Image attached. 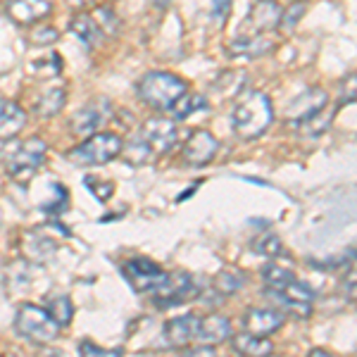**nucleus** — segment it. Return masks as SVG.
Masks as SVG:
<instances>
[{
    "mask_svg": "<svg viewBox=\"0 0 357 357\" xmlns=\"http://www.w3.org/2000/svg\"><path fill=\"white\" fill-rule=\"evenodd\" d=\"M79 355L82 357H124L122 348H100V345L84 341L79 345Z\"/></svg>",
    "mask_w": 357,
    "mask_h": 357,
    "instance_id": "c756f323",
    "label": "nucleus"
},
{
    "mask_svg": "<svg viewBox=\"0 0 357 357\" xmlns=\"http://www.w3.org/2000/svg\"><path fill=\"white\" fill-rule=\"evenodd\" d=\"M231 13V0H212V15L217 22H224Z\"/></svg>",
    "mask_w": 357,
    "mask_h": 357,
    "instance_id": "f704fd0d",
    "label": "nucleus"
},
{
    "mask_svg": "<svg viewBox=\"0 0 357 357\" xmlns=\"http://www.w3.org/2000/svg\"><path fill=\"white\" fill-rule=\"evenodd\" d=\"M207 107V102H205V98L203 96H181L178 100L174 102V107H172V114H174L176 119H183V117H188V114H193V112H198V110H205Z\"/></svg>",
    "mask_w": 357,
    "mask_h": 357,
    "instance_id": "cd10ccee",
    "label": "nucleus"
},
{
    "mask_svg": "<svg viewBox=\"0 0 357 357\" xmlns=\"http://www.w3.org/2000/svg\"><path fill=\"white\" fill-rule=\"evenodd\" d=\"M55 241L48 238V236H38V234H26L24 241H22V250H24V257L33 262H45L53 257L55 252Z\"/></svg>",
    "mask_w": 357,
    "mask_h": 357,
    "instance_id": "aec40b11",
    "label": "nucleus"
},
{
    "mask_svg": "<svg viewBox=\"0 0 357 357\" xmlns=\"http://www.w3.org/2000/svg\"><path fill=\"white\" fill-rule=\"evenodd\" d=\"M5 13L17 26H31L53 13V5L50 0H10L5 5Z\"/></svg>",
    "mask_w": 357,
    "mask_h": 357,
    "instance_id": "ddd939ff",
    "label": "nucleus"
},
{
    "mask_svg": "<svg viewBox=\"0 0 357 357\" xmlns=\"http://www.w3.org/2000/svg\"><path fill=\"white\" fill-rule=\"evenodd\" d=\"M305 10H307V5L303 3V0H298V3H293L286 13H281V22H279V26H284V29H289V31H293V29L298 26V22L303 20V15H305Z\"/></svg>",
    "mask_w": 357,
    "mask_h": 357,
    "instance_id": "7c9ffc66",
    "label": "nucleus"
},
{
    "mask_svg": "<svg viewBox=\"0 0 357 357\" xmlns=\"http://www.w3.org/2000/svg\"><path fill=\"white\" fill-rule=\"evenodd\" d=\"M274 45L267 41V38L262 36H243L238 38V41H231V48H229V53L234 57H260L264 53H269Z\"/></svg>",
    "mask_w": 357,
    "mask_h": 357,
    "instance_id": "4be33fe9",
    "label": "nucleus"
},
{
    "mask_svg": "<svg viewBox=\"0 0 357 357\" xmlns=\"http://www.w3.org/2000/svg\"><path fill=\"white\" fill-rule=\"evenodd\" d=\"M217 151H220V141L215 138V134L198 129L183 143V160L188 167H205L215 160Z\"/></svg>",
    "mask_w": 357,
    "mask_h": 357,
    "instance_id": "9b49d317",
    "label": "nucleus"
},
{
    "mask_svg": "<svg viewBox=\"0 0 357 357\" xmlns=\"http://www.w3.org/2000/svg\"><path fill=\"white\" fill-rule=\"evenodd\" d=\"M57 36L60 33L53 26H33V31L29 33V41H31V45H50L57 41Z\"/></svg>",
    "mask_w": 357,
    "mask_h": 357,
    "instance_id": "473e14b6",
    "label": "nucleus"
},
{
    "mask_svg": "<svg viewBox=\"0 0 357 357\" xmlns=\"http://www.w3.org/2000/svg\"><path fill=\"white\" fill-rule=\"evenodd\" d=\"M307 357H333L329 350H321V348H317V350H312V353H310Z\"/></svg>",
    "mask_w": 357,
    "mask_h": 357,
    "instance_id": "e433bc0d",
    "label": "nucleus"
},
{
    "mask_svg": "<svg viewBox=\"0 0 357 357\" xmlns=\"http://www.w3.org/2000/svg\"><path fill=\"white\" fill-rule=\"evenodd\" d=\"M281 296H284L286 301L298 303V305H312V301H314L312 286H307L305 281H298V279H293L291 284L281 291Z\"/></svg>",
    "mask_w": 357,
    "mask_h": 357,
    "instance_id": "a878e982",
    "label": "nucleus"
},
{
    "mask_svg": "<svg viewBox=\"0 0 357 357\" xmlns=\"http://www.w3.org/2000/svg\"><path fill=\"white\" fill-rule=\"evenodd\" d=\"M243 326L248 333H252V336H272L284 326V314L279 312V310H248L245 317H243Z\"/></svg>",
    "mask_w": 357,
    "mask_h": 357,
    "instance_id": "2eb2a0df",
    "label": "nucleus"
},
{
    "mask_svg": "<svg viewBox=\"0 0 357 357\" xmlns=\"http://www.w3.org/2000/svg\"><path fill=\"white\" fill-rule=\"evenodd\" d=\"M86 188H89L100 203H105V200L112 198V193H114V186L110 181H102V178H96V176H86Z\"/></svg>",
    "mask_w": 357,
    "mask_h": 357,
    "instance_id": "2f4dec72",
    "label": "nucleus"
},
{
    "mask_svg": "<svg viewBox=\"0 0 357 357\" xmlns=\"http://www.w3.org/2000/svg\"><path fill=\"white\" fill-rule=\"evenodd\" d=\"M26 126V112L13 100H0V141H10Z\"/></svg>",
    "mask_w": 357,
    "mask_h": 357,
    "instance_id": "f3484780",
    "label": "nucleus"
},
{
    "mask_svg": "<svg viewBox=\"0 0 357 357\" xmlns=\"http://www.w3.org/2000/svg\"><path fill=\"white\" fill-rule=\"evenodd\" d=\"M293 279H296V276L291 274V269L281 267V264H276V262H269L262 267V281L267 284L269 291H284Z\"/></svg>",
    "mask_w": 357,
    "mask_h": 357,
    "instance_id": "393cba45",
    "label": "nucleus"
},
{
    "mask_svg": "<svg viewBox=\"0 0 357 357\" xmlns=\"http://www.w3.org/2000/svg\"><path fill=\"white\" fill-rule=\"evenodd\" d=\"M136 93L148 107H155V110H172L178 98L188 93V86L183 79H178L176 74L148 72L146 77L138 82Z\"/></svg>",
    "mask_w": 357,
    "mask_h": 357,
    "instance_id": "7ed1b4c3",
    "label": "nucleus"
},
{
    "mask_svg": "<svg viewBox=\"0 0 357 357\" xmlns=\"http://www.w3.org/2000/svg\"><path fill=\"white\" fill-rule=\"evenodd\" d=\"M274 122L272 100L260 91H248L243 98H238L231 110V129L243 141L262 136Z\"/></svg>",
    "mask_w": 357,
    "mask_h": 357,
    "instance_id": "f03ea898",
    "label": "nucleus"
},
{
    "mask_svg": "<svg viewBox=\"0 0 357 357\" xmlns=\"http://www.w3.org/2000/svg\"><path fill=\"white\" fill-rule=\"evenodd\" d=\"M67 102V91L65 89H50L38 98L33 110H36L38 117H55L57 112L65 107Z\"/></svg>",
    "mask_w": 357,
    "mask_h": 357,
    "instance_id": "5701e85b",
    "label": "nucleus"
},
{
    "mask_svg": "<svg viewBox=\"0 0 357 357\" xmlns=\"http://www.w3.org/2000/svg\"><path fill=\"white\" fill-rule=\"evenodd\" d=\"M198 324H200V317L195 314H181L174 317L165 324V341L172 348H186L195 341L198 336Z\"/></svg>",
    "mask_w": 357,
    "mask_h": 357,
    "instance_id": "4468645a",
    "label": "nucleus"
},
{
    "mask_svg": "<svg viewBox=\"0 0 357 357\" xmlns=\"http://www.w3.org/2000/svg\"><path fill=\"white\" fill-rule=\"evenodd\" d=\"M333 117H336V107L326 102V105L321 107L319 112H314L312 117L305 119V122H303L301 126H298V131H301L303 136L317 138V136L324 134V131H329V126H331V122H333Z\"/></svg>",
    "mask_w": 357,
    "mask_h": 357,
    "instance_id": "412c9836",
    "label": "nucleus"
},
{
    "mask_svg": "<svg viewBox=\"0 0 357 357\" xmlns=\"http://www.w3.org/2000/svg\"><path fill=\"white\" fill-rule=\"evenodd\" d=\"M153 303L158 307H174V305H181L186 301H191L193 296H198V289H195V281L191 274L186 272H172L165 274L162 284L153 291Z\"/></svg>",
    "mask_w": 357,
    "mask_h": 357,
    "instance_id": "0eeeda50",
    "label": "nucleus"
},
{
    "mask_svg": "<svg viewBox=\"0 0 357 357\" xmlns=\"http://www.w3.org/2000/svg\"><path fill=\"white\" fill-rule=\"evenodd\" d=\"M212 286H215V291L220 293V296H236V293L245 286V274L238 272V269H222V272L215 276Z\"/></svg>",
    "mask_w": 357,
    "mask_h": 357,
    "instance_id": "b1692460",
    "label": "nucleus"
},
{
    "mask_svg": "<svg viewBox=\"0 0 357 357\" xmlns=\"http://www.w3.org/2000/svg\"><path fill=\"white\" fill-rule=\"evenodd\" d=\"M231 345L241 357H269L274 353V345L269 338L252 336V333H248V331L236 333L231 338Z\"/></svg>",
    "mask_w": 357,
    "mask_h": 357,
    "instance_id": "6ab92c4d",
    "label": "nucleus"
},
{
    "mask_svg": "<svg viewBox=\"0 0 357 357\" xmlns=\"http://www.w3.org/2000/svg\"><path fill=\"white\" fill-rule=\"evenodd\" d=\"M110 102L102 98V100H93L89 102L86 107H82L77 114L72 117V122H69V126H72V134L74 136H93L100 131V126L110 119Z\"/></svg>",
    "mask_w": 357,
    "mask_h": 357,
    "instance_id": "1a4fd4ad",
    "label": "nucleus"
},
{
    "mask_svg": "<svg viewBox=\"0 0 357 357\" xmlns=\"http://www.w3.org/2000/svg\"><path fill=\"white\" fill-rule=\"evenodd\" d=\"M231 324H229L227 317L222 314H207L200 319L198 324V336L195 341H200L203 345H220L224 341L231 338Z\"/></svg>",
    "mask_w": 357,
    "mask_h": 357,
    "instance_id": "dca6fc26",
    "label": "nucleus"
},
{
    "mask_svg": "<svg viewBox=\"0 0 357 357\" xmlns=\"http://www.w3.org/2000/svg\"><path fill=\"white\" fill-rule=\"evenodd\" d=\"M0 3H5V0H0Z\"/></svg>",
    "mask_w": 357,
    "mask_h": 357,
    "instance_id": "ea45409f",
    "label": "nucleus"
},
{
    "mask_svg": "<svg viewBox=\"0 0 357 357\" xmlns=\"http://www.w3.org/2000/svg\"><path fill=\"white\" fill-rule=\"evenodd\" d=\"M124 148V141L119 134L112 131H98V134L89 136V141H84L82 146H77L74 151H69L67 158L74 165L82 167H93V165H105L110 160L117 158Z\"/></svg>",
    "mask_w": 357,
    "mask_h": 357,
    "instance_id": "39448f33",
    "label": "nucleus"
},
{
    "mask_svg": "<svg viewBox=\"0 0 357 357\" xmlns=\"http://www.w3.org/2000/svg\"><path fill=\"white\" fill-rule=\"evenodd\" d=\"M15 331L22 338L36 343V345H48L60 336V324L50 317V312L41 305L24 303L20 305L15 317Z\"/></svg>",
    "mask_w": 357,
    "mask_h": 357,
    "instance_id": "20e7f679",
    "label": "nucleus"
},
{
    "mask_svg": "<svg viewBox=\"0 0 357 357\" xmlns=\"http://www.w3.org/2000/svg\"><path fill=\"white\" fill-rule=\"evenodd\" d=\"M326 102H329V93H326L324 89H317L314 86V89L303 91V93L286 107V122L301 126L307 117H312L314 112H319Z\"/></svg>",
    "mask_w": 357,
    "mask_h": 357,
    "instance_id": "f8f14e48",
    "label": "nucleus"
},
{
    "mask_svg": "<svg viewBox=\"0 0 357 357\" xmlns=\"http://www.w3.org/2000/svg\"><path fill=\"white\" fill-rule=\"evenodd\" d=\"M93 17H96L98 26H100L102 31L117 33V29H119V20H117V17H114V13H112L110 8H100Z\"/></svg>",
    "mask_w": 357,
    "mask_h": 357,
    "instance_id": "72a5a7b5",
    "label": "nucleus"
},
{
    "mask_svg": "<svg viewBox=\"0 0 357 357\" xmlns=\"http://www.w3.org/2000/svg\"><path fill=\"white\" fill-rule=\"evenodd\" d=\"M69 31L77 33L79 41L86 45V50H93L100 45V38H102V29L98 26L96 17L91 13H79L69 22Z\"/></svg>",
    "mask_w": 357,
    "mask_h": 357,
    "instance_id": "a211bd4d",
    "label": "nucleus"
},
{
    "mask_svg": "<svg viewBox=\"0 0 357 357\" xmlns=\"http://www.w3.org/2000/svg\"><path fill=\"white\" fill-rule=\"evenodd\" d=\"M281 13H284V10H281L279 0H255L250 13L245 17L243 26L252 36H262V33L274 31V29L279 26Z\"/></svg>",
    "mask_w": 357,
    "mask_h": 357,
    "instance_id": "9d476101",
    "label": "nucleus"
},
{
    "mask_svg": "<svg viewBox=\"0 0 357 357\" xmlns=\"http://www.w3.org/2000/svg\"><path fill=\"white\" fill-rule=\"evenodd\" d=\"M155 5H158V8H167V5L172 3V0H153Z\"/></svg>",
    "mask_w": 357,
    "mask_h": 357,
    "instance_id": "4c0bfd02",
    "label": "nucleus"
},
{
    "mask_svg": "<svg viewBox=\"0 0 357 357\" xmlns=\"http://www.w3.org/2000/svg\"><path fill=\"white\" fill-rule=\"evenodd\" d=\"M176 134H178V129L172 119H162V117L148 119V122L138 129L134 141L126 143L122 148L126 162L146 165L155 158H162L165 153H169L172 148H174Z\"/></svg>",
    "mask_w": 357,
    "mask_h": 357,
    "instance_id": "f257e3e1",
    "label": "nucleus"
},
{
    "mask_svg": "<svg viewBox=\"0 0 357 357\" xmlns=\"http://www.w3.org/2000/svg\"><path fill=\"white\" fill-rule=\"evenodd\" d=\"M122 274L131 284V289L138 293H153L165 279L162 267L158 262L148 260V257H134V260L124 262Z\"/></svg>",
    "mask_w": 357,
    "mask_h": 357,
    "instance_id": "6e6552de",
    "label": "nucleus"
},
{
    "mask_svg": "<svg viewBox=\"0 0 357 357\" xmlns=\"http://www.w3.org/2000/svg\"><path fill=\"white\" fill-rule=\"evenodd\" d=\"M45 310H48L50 317H53V319L60 326H67L69 321H72V317H74V305H72V301H69L67 296L53 298V301H50V305Z\"/></svg>",
    "mask_w": 357,
    "mask_h": 357,
    "instance_id": "bb28decb",
    "label": "nucleus"
},
{
    "mask_svg": "<svg viewBox=\"0 0 357 357\" xmlns=\"http://www.w3.org/2000/svg\"><path fill=\"white\" fill-rule=\"evenodd\" d=\"M45 153H48V146H45L43 138L31 136L15 148V153L10 155L8 162H5V169H8V174L13 176L15 181H20V183L29 181V178L43 167Z\"/></svg>",
    "mask_w": 357,
    "mask_h": 357,
    "instance_id": "423d86ee",
    "label": "nucleus"
},
{
    "mask_svg": "<svg viewBox=\"0 0 357 357\" xmlns=\"http://www.w3.org/2000/svg\"><path fill=\"white\" fill-rule=\"evenodd\" d=\"M178 357H220V355L212 350V345H198V348L186 350V353L178 355Z\"/></svg>",
    "mask_w": 357,
    "mask_h": 357,
    "instance_id": "c9c22d12",
    "label": "nucleus"
},
{
    "mask_svg": "<svg viewBox=\"0 0 357 357\" xmlns=\"http://www.w3.org/2000/svg\"><path fill=\"white\" fill-rule=\"evenodd\" d=\"M0 357H17V355H10V353H8V355H0Z\"/></svg>",
    "mask_w": 357,
    "mask_h": 357,
    "instance_id": "58836bf2",
    "label": "nucleus"
},
{
    "mask_svg": "<svg viewBox=\"0 0 357 357\" xmlns=\"http://www.w3.org/2000/svg\"><path fill=\"white\" fill-rule=\"evenodd\" d=\"M252 248H255V252L262 257H279L281 238L276 234H262V236H257V241L252 243Z\"/></svg>",
    "mask_w": 357,
    "mask_h": 357,
    "instance_id": "c85d7f7f",
    "label": "nucleus"
}]
</instances>
